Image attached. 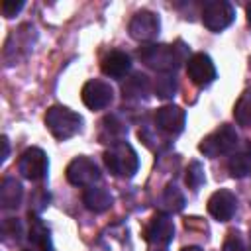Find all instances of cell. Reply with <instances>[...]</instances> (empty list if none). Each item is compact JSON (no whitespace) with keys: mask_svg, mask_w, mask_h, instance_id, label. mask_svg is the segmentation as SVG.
Returning a JSON list of instances; mask_svg holds the SVG:
<instances>
[{"mask_svg":"<svg viewBox=\"0 0 251 251\" xmlns=\"http://www.w3.org/2000/svg\"><path fill=\"white\" fill-rule=\"evenodd\" d=\"M137 55L147 67H151L159 73H173L175 69H178L180 63L186 61L188 47L182 41H176L173 45L149 43V45H143L137 51Z\"/></svg>","mask_w":251,"mask_h":251,"instance_id":"obj_1","label":"cell"},{"mask_svg":"<svg viewBox=\"0 0 251 251\" xmlns=\"http://www.w3.org/2000/svg\"><path fill=\"white\" fill-rule=\"evenodd\" d=\"M104 163L114 176H124V178L133 176L139 169V157L127 141H118L110 145V149H106L104 153Z\"/></svg>","mask_w":251,"mask_h":251,"instance_id":"obj_2","label":"cell"},{"mask_svg":"<svg viewBox=\"0 0 251 251\" xmlns=\"http://www.w3.org/2000/svg\"><path fill=\"white\" fill-rule=\"evenodd\" d=\"M45 126L55 139L65 141L80 131L82 118L76 112L69 110L67 106H51L45 114Z\"/></svg>","mask_w":251,"mask_h":251,"instance_id":"obj_3","label":"cell"},{"mask_svg":"<svg viewBox=\"0 0 251 251\" xmlns=\"http://www.w3.org/2000/svg\"><path fill=\"white\" fill-rule=\"evenodd\" d=\"M235 145H237V131L231 126L224 124L202 137V141L198 143V151L204 153L206 157L214 159V157L231 153L235 149Z\"/></svg>","mask_w":251,"mask_h":251,"instance_id":"obj_4","label":"cell"},{"mask_svg":"<svg viewBox=\"0 0 251 251\" xmlns=\"http://www.w3.org/2000/svg\"><path fill=\"white\" fill-rule=\"evenodd\" d=\"M233 20H235V10L226 0H208L202 6V24L214 33L231 25Z\"/></svg>","mask_w":251,"mask_h":251,"instance_id":"obj_5","label":"cell"},{"mask_svg":"<svg viewBox=\"0 0 251 251\" xmlns=\"http://www.w3.org/2000/svg\"><path fill=\"white\" fill-rule=\"evenodd\" d=\"M47 169H49V159H47L45 151L39 149V147L25 149L20 155V159H18V171L27 180H41V178H45Z\"/></svg>","mask_w":251,"mask_h":251,"instance_id":"obj_6","label":"cell"},{"mask_svg":"<svg viewBox=\"0 0 251 251\" xmlns=\"http://www.w3.org/2000/svg\"><path fill=\"white\" fill-rule=\"evenodd\" d=\"M67 180L75 186H94L100 180V169L92 159L78 155L67 167Z\"/></svg>","mask_w":251,"mask_h":251,"instance_id":"obj_7","label":"cell"},{"mask_svg":"<svg viewBox=\"0 0 251 251\" xmlns=\"http://www.w3.org/2000/svg\"><path fill=\"white\" fill-rule=\"evenodd\" d=\"M186 75L196 86H208L216 80V65L206 53H194L186 61Z\"/></svg>","mask_w":251,"mask_h":251,"instance_id":"obj_8","label":"cell"},{"mask_svg":"<svg viewBox=\"0 0 251 251\" xmlns=\"http://www.w3.org/2000/svg\"><path fill=\"white\" fill-rule=\"evenodd\" d=\"M145 241L155 247H167L175 235V224L167 214H155L145 226Z\"/></svg>","mask_w":251,"mask_h":251,"instance_id":"obj_9","label":"cell"},{"mask_svg":"<svg viewBox=\"0 0 251 251\" xmlns=\"http://www.w3.org/2000/svg\"><path fill=\"white\" fill-rule=\"evenodd\" d=\"M80 98H82V102H84V106L88 110H102V108H106V106L112 104L114 90H112V86L108 82L94 78V80H88L82 86Z\"/></svg>","mask_w":251,"mask_h":251,"instance_id":"obj_10","label":"cell"},{"mask_svg":"<svg viewBox=\"0 0 251 251\" xmlns=\"http://www.w3.org/2000/svg\"><path fill=\"white\" fill-rule=\"evenodd\" d=\"M159 29H161V22L157 14L149 10L137 12L129 22V35L137 41H153L159 35Z\"/></svg>","mask_w":251,"mask_h":251,"instance_id":"obj_11","label":"cell"},{"mask_svg":"<svg viewBox=\"0 0 251 251\" xmlns=\"http://www.w3.org/2000/svg\"><path fill=\"white\" fill-rule=\"evenodd\" d=\"M155 124L167 135H178L186 124V112L180 106L167 104L155 112Z\"/></svg>","mask_w":251,"mask_h":251,"instance_id":"obj_12","label":"cell"},{"mask_svg":"<svg viewBox=\"0 0 251 251\" xmlns=\"http://www.w3.org/2000/svg\"><path fill=\"white\" fill-rule=\"evenodd\" d=\"M237 210V198L233 192L226 190V188H220L216 190L210 198H208V212L214 220L218 222H227L233 218Z\"/></svg>","mask_w":251,"mask_h":251,"instance_id":"obj_13","label":"cell"},{"mask_svg":"<svg viewBox=\"0 0 251 251\" xmlns=\"http://www.w3.org/2000/svg\"><path fill=\"white\" fill-rule=\"evenodd\" d=\"M27 243L31 251H53L51 245V235L47 226L29 212V229H27Z\"/></svg>","mask_w":251,"mask_h":251,"instance_id":"obj_14","label":"cell"},{"mask_svg":"<svg viewBox=\"0 0 251 251\" xmlns=\"http://www.w3.org/2000/svg\"><path fill=\"white\" fill-rule=\"evenodd\" d=\"M102 73L110 78H122L127 75V71L131 69V59L126 51H110L104 59H102Z\"/></svg>","mask_w":251,"mask_h":251,"instance_id":"obj_15","label":"cell"},{"mask_svg":"<svg viewBox=\"0 0 251 251\" xmlns=\"http://www.w3.org/2000/svg\"><path fill=\"white\" fill-rule=\"evenodd\" d=\"M22 198H24L22 184L16 178L6 176L0 184V206L4 210H16L22 204Z\"/></svg>","mask_w":251,"mask_h":251,"instance_id":"obj_16","label":"cell"},{"mask_svg":"<svg viewBox=\"0 0 251 251\" xmlns=\"http://www.w3.org/2000/svg\"><path fill=\"white\" fill-rule=\"evenodd\" d=\"M82 202H84V206L90 212L102 214V212H106L112 206L114 198H112V194L104 186H88L86 192H84V196H82Z\"/></svg>","mask_w":251,"mask_h":251,"instance_id":"obj_17","label":"cell"},{"mask_svg":"<svg viewBox=\"0 0 251 251\" xmlns=\"http://www.w3.org/2000/svg\"><path fill=\"white\" fill-rule=\"evenodd\" d=\"M149 78L141 73H135L131 75L129 78H126V82L122 84V92H124V98H143L149 94Z\"/></svg>","mask_w":251,"mask_h":251,"instance_id":"obj_18","label":"cell"},{"mask_svg":"<svg viewBox=\"0 0 251 251\" xmlns=\"http://www.w3.org/2000/svg\"><path fill=\"white\" fill-rule=\"evenodd\" d=\"M126 131H127V126H126V124H122L116 116H108V118H104V122H102L100 139L114 145V143H118V141H124L122 137L126 135Z\"/></svg>","mask_w":251,"mask_h":251,"instance_id":"obj_19","label":"cell"},{"mask_svg":"<svg viewBox=\"0 0 251 251\" xmlns=\"http://www.w3.org/2000/svg\"><path fill=\"white\" fill-rule=\"evenodd\" d=\"M227 171L233 178H243L251 175V153L249 151H241L229 157L227 161Z\"/></svg>","mask_w":251,"mask_h":251,"instance_id":"obj_20","label":"cell"},{"mask_svg":"<svg viewBox=\"0 0 251 251\" xmlns=\"http://www.w3.org/2000/svg\"><path fill=\"white\" fill-rule=\"evenodd\" d=\"M233 118L239 126L251 127V88L245 90L233 106Z\"/></svg>","mask_w":251,"mask_h":251,"instance_id":"obj_21","label":"cell"},{"mask_svg":"<svg viewBox=\"0 0 251 251\" xmlns=\"http://www.w3.org/2000/svg\"><path fill=\"white\" fill-rule=\"evenodd\" d=\"M176 76L173 73H159L157 78H155V94L159 98H173L175 92H176Z\"/></svg>","mask_w":251,"mask_h":251,"instance_id":"obj_22","label":"cell"},{"mask_svg":"<svg viewBox=\"0 0 251 251\" xmlns=\"http://www.w3.org/2000/svg\"><path fill=\"white\" fill-rule=\"evenodd\" d=\"M161 202L171 212H180L184 208V196H182V192L175 184H167L165 186L163 196H161Z\"/></svg>","mask_w":251,"mask_h":251,"instance_id":"obj_23","label":"cell"},{"mask_svg":"<svg viewBox=\"0 0 251 251\" xmlns=\"http://www.w3.org/2000/svg\"><path fill=\"white\" fill-rule=\"evenodd\" d=\"M24 235V227H22V222L18 218H6L2 222V237L4 241L8 243H18Z\"/></svg>","mask_w":251,"mask_h":251,"instance_id":"obj_24","label":"cell"},{"mask_svg":"<svg viewBox=\"0 0 251 251\" xmlns=\"http://www.w3.org/2000/svg\"><path fill=\"white\" fill-rule=\"evenodd\" d=\"M184 182L190 190H198L204 184V169L198 161H192L186 167V175H184Z\"/></svg>","mask_w":251,"mask_h":251,"instance_id":"obj_25","label":"cell"},{"mask_svg":"<svg viewBox=\"0 0 251 251\" xmlns=\"http://www.w3.org/2000/svg\"><path fill=\"white\" fill-rule=\"evenodd\" d=\"M222 251H247V247H245V243H243V239L239 237L237 231H229L226 241H224Z\"/></svg>","mask_w":251,"mask_h":251,"instance_id":"obj_26","label":"cell"},{"mask_svg":"<svg viewBox=\"0 0 251 251\" xmlns=\"http://www.w3.org/2000/svg\"><path fill=\"white\" fill-rule=\"evenodd\" d=\"M24 0H2V14L4 18H14L22 8H24Z\"/></svg>","mask_w":251,"mask_h":251,"instance_id":"obj_27","label":"cell"},{"mask_svg":"<svg viewBox=\"0 0 251 251\" xmlns=\"http://www.w3.org/2000/svg\"><path fill=\"white\" fill-rule=\"evenodd\" d=\"M0 145H2V153H0V161L4 163V161L8 159V153H10V141H8V137H6V135H2V137H0Z\"/></svg>","mask_w":251,"mask_h":251,"instance_id":"obj_28","label":"cell"},{"mask_svg":"<svg viewBox=\"0 0 251 251\" xmlns=\"http://www.w3.org/2000/svg\"><path fill=\"white\" fill-rule=\"evenodd\" d=\"M180 251H204L202 247H196V245H190V247H182Z\"/></svg>","mask_w":251,"mask_h":251,"instance_id":"obj_29","label":"cell"},{"mask_svg":"<svg viewBox=\"0 0 251 251\" xmlns=\"http://www.w3.org/2000/svg\"><path fill=\"white\" fill-rule=\"evenodd\" d=\"M245 12H247V25L251 27V4H247V10Z\"/></svg>","mask_w":251,"mask_h":251,"instance_id":"obj_30","label":"cell"},{"mask_svg":"<svg viewBox=\"0 0 251 251\" xmlns=\"http://www.w3.org/2000/svg\"><path fill=\"white\" fill-rule=\"evenodd\" d=\"M247 251H251V237H249V247H247Z\"/></svg>","mask_w":251,"mask_h":251,"instance_id":"obj_31","label":"cell"},{"mask_svg":"<svg viewBox=\"0 0 251 251\" xmlns=\"http://www.w3.org/2000/svg\"><path fill=\"white\" fill-rule=\"evenodd\" d=\"M157 251H163V249H161V247H157Z\"/></svg>","mask_w":251,"mask_h":251,"instance_id":"obj_32","label":"cell"}]
</instances>
